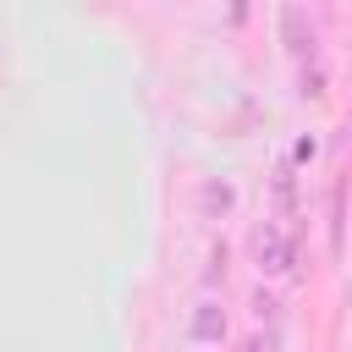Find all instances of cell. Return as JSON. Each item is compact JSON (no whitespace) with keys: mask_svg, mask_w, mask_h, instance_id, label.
Returning <instances> with one entry per match:
<instances>
[{"mask_svg":"<svg viewBox=\"0 0 352 352\" xmlns=\"http://www.w3.org/2000/svg\"><path fill=\"white\" fill-rule=\"evenodd\" d=\"M220 330H226V319H220V314L204 302V308H198V319H192V336H198V341H214Z\"/></svg>","mask_w":352,"mask_h":352,"instance_id":"2","label":"cell"},{"mask_svg":"<svg viewBox=\"0 0 352 352\" xmlns=\"http://www.w3.org/2000/svg\"><path fill=\"white\" fill-rule=\"evenodd\" d=\"M248 352H264V346H248Z\"/></svg>","mask_w":352,"mask_h":352,"instance_id":"3","label":"cell"},{"mask_svg":"<svg viewBox=\"0 0 352 352\" xmlns=\"http://www.w3.org/2000/svg\"><path fill=\"white\" fill-rule=\"evenodd\" d=\"M253 253H258V264H264L270 275H286V270L297 264V253H292V231H280L275 220H264V226L253 231Z\"/></svg>","mask_w":352,"mask_h":352,"instance_id":"1","label":"cell"}]
</instances>
